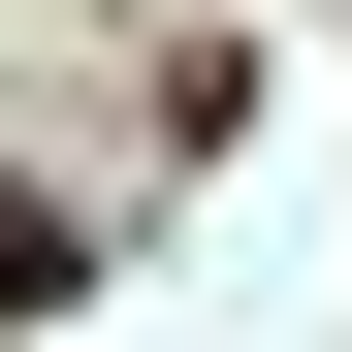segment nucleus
I'll return each instance as SVG.
<instances>
[{
  "label": "nucleus",
  "mask_w": 352,
  "mask_h": 352,
  "mask_svg": "<svg viewBox=\"0 0 352 352\" xmlns=\"http://www.w3.org/2000/svg\"><path fill=\"white\" fill-rule=\"evenodd\" d=\"M65 288H96V224H65V192H0V352L65 320Z\"/></svg>",
  "instance_id": "nucleus-1"
}]
</instances>
